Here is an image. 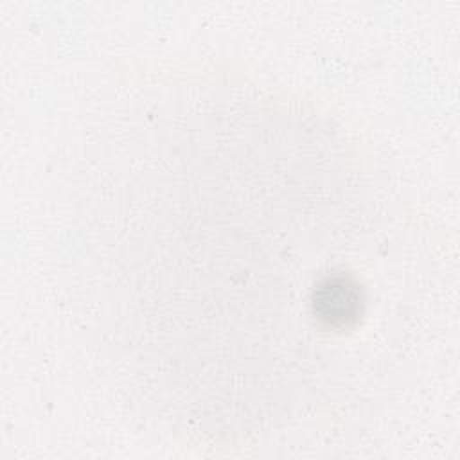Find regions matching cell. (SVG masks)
<instances>
[{
    "label": "cell",
    "instance_id": "6da1fadb",
    "mask_svg": "<svg viewBox=\"0 0 460 460\" xmlns=\"http://www.w3.org/2000/svg\"><path fill=\"white\" fill-rule=\"evenodd\" d=\"M367 307V286L358 273L341 266L320 273L309 295V320L320 334H352L363 323Z\"/></svg>",
    "mask_w": 460,
    "mask_h": 460
}]
</instances>
